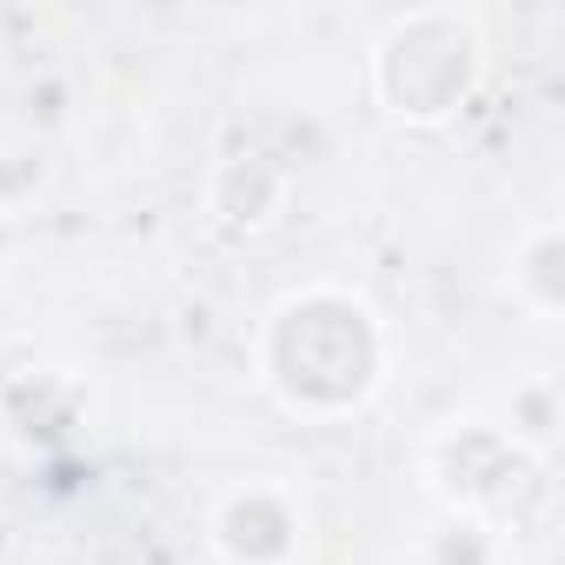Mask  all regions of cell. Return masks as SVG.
Listing matches in <instances>:
<instances>
[{"mask_svg":"<svg viewBox=\"0 0 565 565\" xmlns=\"http://www.w3.org/2000/svg\"><path fill=\"white\" fill-rule=\"evenodd\" d=\"M0 246H8V226H0Z\"/></svg>","mask_w":565,"mask_h":565,"instance_id":"8","label":"cell"},{"mask_svg":"<svg viewBox=\"0 0 565 565\" xmlns=\"http://www.w3.org/2000/svg\"><path fill=\"white\" fill-rule=\"evenodd\" d=\"M512 300L532 307L539 320H558V307H565V233H558V220H539L525 233V246L512 253Z\"/></svg>","mask_w":565,"mask_h":565,"instance_id":"5","label":"cell"},{"mask_svg":"<svg viewBox=\"0 0 565 565\" xmlns=\"http://www.w3.org/2000/svg\"><path fill=\"white\" fill-rule=\"evenodd\" d=\"M213 545L233 565H287L300 552V512L273 486H239L213 512Z\"/></svg>","mask_w":565,"mask_h":565,"instance_id":"3","label":"cell"},{"mask_svg":"<svg viewBox=\"0 0 565 565\" xmlns=\"http://www.w3.org/2000/svg\"><path fill=\"white\" fill-rule=\"evenodd\" d=\"M206 206L226 233H259L279 206H287V173L259 153H233L213 167V186H206Z\"/></svg>","mask_w":565,"mask_h":565,"instance_id":"4","label":"cell"},{"mask_svg":"<svg viewBox=\"0 0 565 565\" xmlns=\"http://www.w3.org/2000/svg\"><path fill=\"white\" fill-rule=\"evenodd\" d=\"M499 558V539L479 512H452L426 532V565H492Z\"/></svg>","mask_w":565,"mask_h":565,"instance_id":"6","label":"cell"},{"mask_svg":"<svg viewBox=\"0 0 565 565\" xmlns=\"http://www.w3.org/2000/svg\"><path fill=\"white\" fill-rule=\"evenodd\" d=\"M479 54L486 47H479L472 14H459V8L399 14L373 47V94L406 127L452 120L479 87Z\"/></svg>","mask_w":565,"mask_h":565,"instance_id":"2","label":"cell"},{"mask_svg":"<svg viewBox=\"0 0 565 565\" xmlns=\"http://www.w3.org/2000/svg\"><path fill=\"white\" fill-rule=\"evenodd\" d=\"M386 366V340L366 300L340 287H313L279 300L259 327V380L307 419L353 413Z\"/></svg>","mask_w":565,"mask_h":565,"instance_id":"1","label":"cell"},{"mask_svg":"<svg viewBox=\"0 0 565 565\" xmlns=\"http://www.w3.org/2000/svg\"><path fill=\"white\" fill-rule=\"evenodd\" d=\"M512 439H519V446H532L539 459L552 452V439H558V399H552V386H545V380L512 393Z\"/></svg>","mask_w":565,"mask_h":565,"instance_id":"7","label":"cell"}]
</instances>
